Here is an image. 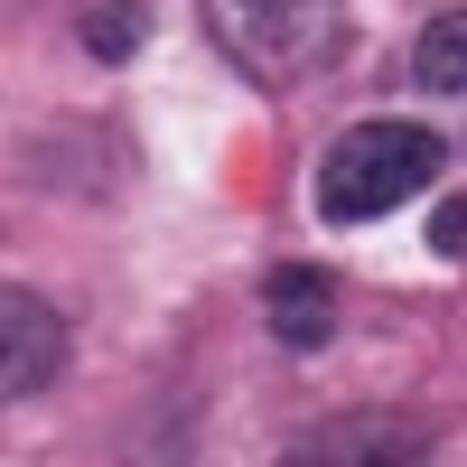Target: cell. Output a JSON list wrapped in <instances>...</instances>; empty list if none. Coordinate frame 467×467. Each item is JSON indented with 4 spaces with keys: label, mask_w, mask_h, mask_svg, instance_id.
Returning <instances> with one entry per match:
<instances>
[{
    "label": "cell",
    "mask_w": 467,
    "mask_h": 467,
    "mask_svg": "<svg viewBox=\"0 0 467 467\" xmlns=\"http://www.w3.org/2000/svg\"><path fill=\"white\" fill-rule=\"evenodd\" d=\"M440 169H449V140L431 122H402V112L393 122H346L318 160V215L327 224H374V215L411 206Z\"/></svg>",
    "instance_id": "cell-1"
},
{
    "label": "cell",
    "mask_w": 467,
    "mask_h": 467,
    "mask_svg": "<svg viewBox=\"0 0 467 467\" xmlns=\"http://www.w3.org/2000/svg\"><path fill=\"white\" fill-rule=\"evenodd\" d=\"M197 19L215 37V57L262 94H290L327 66L346 0H197Z\"/></svg>",
    "instance_id": "cell-2"
},
{
    "label": "cell",
    "mask_w": 467,
    "mask_h": 467,
    "mask_svg": "<svg viewBox=\"0 0 467 467\" xmlns=\"http://www.w3.org/2000/svg\"><path fill=\"white\" fill-rule=\"evenodd\" d=\"M57 374H66V318H57V299L0 281V402L47 393Z\"/></svg>",
    "instance_id": "cell-3"
},
{
    "label": "cell",
    "mask_w": 467,
    "mask_h": 467,
    "mask_svg": "<svg viewBox=\"0 0 467 467\" xmlns=\"http://www.w3.org/2000/svg\"><path fill=\"white\" fill-rule=\"evenodd\" d=\"M440 440L420 431V420H383V411H346V420H327V431H308V440H290V467H346V458H431Z\"/></svg>",
    "instance_id": "cell-4"
},
{
    "label": "cell",
    "mask_w": 467,
    "mask_h": 467,
    "mask_svg": "<svg viewBox=\"0 0 467 467\" xmlns=\"http://www.w3.org/2000/svg\"><path fill=\"white\" fill-rule=\"evenodd\" d=\"M262 318H271V337H281L290 356H308V346L337 327L327 271H318V262H271V271H262Z\"/></svg>",
    "instance_id": "cell-5"
},
{
    "label": "cell",
    "mask_w": 467,
    "mask_h": 467,
    "mask_svg": "<svg viewBox=\"0 0 467 467\" xmlns=\"http://www.w3.org/2000/svg\"><path fill=\"white\" fill-rule=\"evenodd\" d=\"M75 47L94 66H131L150 47V0H75Z\"/></svg>",
    "instance_id": "cell-6"
},
{
    "label": "cell",
    "mask_w": 467,
    "mask_h": 467,
    "mask_svg": "<svg viewBox=\"0 0 467 467\" xmlns=\"http://www.w3.org/2000/svg\"><path fill=\"white\" fill-rule=\"evenodd\" d=\"M411 85L420 94H467V0L411 37Z\"/></svg>",
    "instance_id": "cell-7"
},
{
    "label": "cell",
    "mask_w": 467,
    "mask_h": 467,
    "mask_svg": "<svg viewBox=\"0 0 467 467\" xmlns=\"http://www.w3.org/2000/svg\"><path fill=\"white\" fill-rule=\"evenodd\" d=\"M431 253H440V262H458V253H467V197H449V206L431 215Z\"/></svg>",
    "instance_id": "cell-8"
}]
</instances>
